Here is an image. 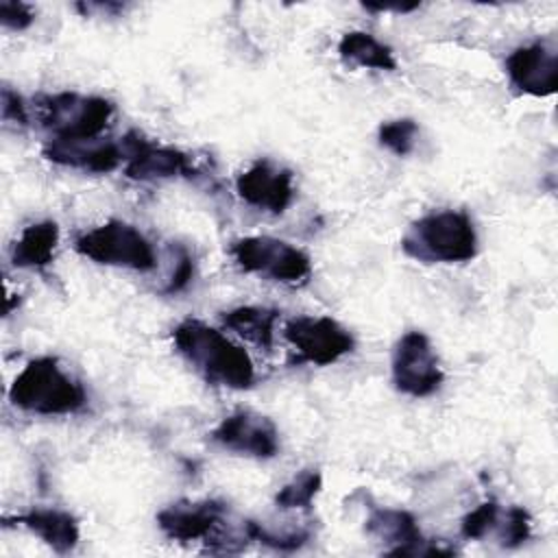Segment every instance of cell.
Returning <instances> with one entry per match:
<instances>
[{
	"instance_id": "obj_4",
	"label": "cell",
	"mask_w": 558,
	"mask_h": 558,
	"mask_svg": "<svg viewBox=\"0 0 558 558\" xmlns=\"http://www.w3.org/2000/svg\"><path fill=\"white\" fill-rule=\"evenodd\" d=\"M37 120L52 140H94L100 137L113 118V102L100 96L76 92L44 94L37 98Z\"/></svg>"
},
{
	"instance_id": "obj_16",
	"label": "cell",
	"mask_w": 558,
	"mask_h": 558,
	"mask_svg": "<svg viewBox=\"0 0 558 558\" xmlns=\"http://www.w3.org/2000/svg\"><path fill=\"white\" fill-rule=\"evenodd\" d=\"M13 521L37 534L48 547H52L59 554L72 551L81 538L78 521L65 510L33 508L28 512L13 517Z\"/></svg>"
},
{
	"instance_id": "obj_13",
	"label": "cell",
	"mask_w": 558,
	"mask_h": 558,
	"mask_svg": "<svg viewBox=\"0 0 558 558\" xmlns=\"http://www.w3.org/2000/svg\"><path fill=\"white\" fill-rule=\"evenodd\" d=\"M506 74L521 94L545 98L558 87V54L547 41H534L512 50L506 59Z\"/></svg>"
},
{
	"instance_id": "obj_7",
	"label": "cell",
	"mask_w": 558,
	"mask_h": 558,
	"mask_svg": "<svg viewBox=\"0 0 558 558\" xmlns=\"http://www.w3.org/2000/svg\"><path fill=\"white\" fill-rule=\"evenodd\" d=\"M390 371L395 388L410 397H427L445 379L438 355L423 331H408L397 340Z\"/></svg>"
},
{
	"instance_id": "obj_15",
	"label": "cell",
	"mask_w": 558,
	"mask_h": 558,
	"mask_svg": "<svg viewBox=\"0 0 558 558\" xmlns=\"http://www.w3.org/2000/svg\"><path fill=\"white\" fill-rule=\"evenodd\" d=\"M366 532L381 543H390L388 554L416 556V554H453L449 547H440L423 538L416 519L399 508H377L366 519Z\"/></svg>"
},
{
	"instance_id": "obj_12",
	"label": "cell",
	"mask_w": 558,
	"mask_h": 558,
	"mask_svg": "<svg viewBox=\"0 0 558 558\" xmlns=\"http://www.w3.org/2000/svg\"><path fill=\"white\" fill-rule=\"evenodd\" d=\"M227 523V508L220 501H177L157 514L161 532L177 543H209Z\"/></svg>"
},
{
	"instance_id": "obj_25",
	"label": "cell",
	"mask_w": 558,
	"mask_h": 558,
	"mask_svg": "<svg viewBox=\"0 0 558 558\" xmlns=\"http://www.w3.org/2000/svg\"><path fill=\"white\" fill-rule=\"evenodd\" d=\"M190 279H192V257L185 248H177L172 272L168 277V286L163 288V292H179L187 286Z\"/></svg>"
},
{
	"instance_id": "obj_26",
	"label": "cell",
	"mask_w": 558,
	"mask_h": 558,
	"mask_svg": "<svg viewBox=\"0 0 558 558\" xmlns=\"http://www.w3.org/2000/svg\"><path fill=\"white\" fill-rule=\"evenodd\" d=\"M2 118L7 122H15V124H26L28 116H26V105L22 102V98L11 92L9 87L2 89Z\"/></svg>"
},
{
	"instance_id": "obj_14",
	"label": "cell",
	"mask_w": 558,
	"mask_h": 558,
	"mask_svg": "<svg viewBox=\"0 0 558 558\" xmlns=\"http://www.w3.org/2000/svg\"><path fill=\"white\" fill-rule=\"evenodd\" d=\"M44 157L57 166L105 174L126 161V150L122 140H50L44 146Z\"/></svg>"
},
{
	"instance_id": "obj_9",
	"label": "cell",
	"mask_w": 558,
	"mask_h": 558,
	"mask_svg": "<svg viewBox=\"0 0 558 558\" xmlns=\"http://www.w3.org/2000/svg\"><path fill=\"white\" fill-rule=\"evenodd\" d=\"M211 440L220 447L251 458H272L279 451V432L275 423L257 412L240 410L225 416L211 432Z\"/></svg>"
},
{
	"instance_id": "obj_22",
	"label": "cell",
	"mask_w": 558,
	"mask_h": 558,
	"mask_svg": "<svg viewBox=\"0 0 558 558\" xmlns=\"http://www.w3.org/2000/svg\"><path fill=\"white\" fill-rule=\"evenodd\" d=\"M530 532H532V519L527 510L521 506H510L508 510H501L493 534L497 536L499 545L517 547L530 538Z\"/></svg>"
},
{
	"instance_id": "obj_8",
	"label": "cell",
	"mask_w": 558,
	"mask_h": 558,
	"mask_svg": "<svg viewBox=\"0 0 558 558\" xmlns=\"http://www.w3.org/2000/svg\"><path fill=\"white\" fill-rule=\"evenodd\" d=\"M299 362L327 366L353 351V336L329 316H296L283 329Z\"/></svg>"
},
{
	"instance_id": "obj_21",
	"label": "cell",
	"mask_w": 558,
	"mask_h": 558,
	"mask_svg": "<svg viewBox=\"0 0 558 558\" xmlns=\"http://www.w3.org/2000/svg\"><path fill=\"white\" fill-rule=\"evenodd\" d=\"M416 135H418V124L412 118H397V120H388L379 126L377 137L379 144L395 153L397 157H405L414 150L416 144Z\"/></svg>"
},
{
	"instance_id": "obj_10",
	"label": "cell",
	"mask_w": 558,
	"mask_h": 558,
	"mask_svg": "<svg viewBox=\"0 0 558 558\" xmlns=\"http://www.w3.org/2000/svg\"><path fill=\"white\" fill-rule=\"evenodd\" d=\"M240 198L268 214H283L294 198V174L270 159H257L235 181Z\"/></svg>"
},
{
	"instance_id": "obj_1",
	"label": "cell",
	"mask_w": 558,
	"mask_h": 558,
	"mask_svg": "<svg viewBox=\"0 0 558 558\" xmlns=\"http://www.w3.org/2000/svg\"><path fill=\"white\" fill-rule=\"evenodd\" d=\"M172 342L179 355L214 386L242 390L255 381V368L248 353L222 331L198 318L181 320L172 329Z\"/></svg>"
},
{
	"instance_id": "obj_24",
	"label": "cell",
	"mask_w": 558,
	"mask_h": 558,
	"mask_svg": "<svg viewBox=\"0 0 558 558\" xmlns=\"http://www.w3.org/2000/svg\"><path fill=\"white\" fill-rule=\"evenodd\" d=\"M35 11L26 2H13V0H2L0 2V22L4 28L11 31H24L33 24Z\"/></svg>"
},
{
	"instance_id": "obj_19",
	"label": "cell",
	"mask_w": 558,
	"mask_h": 558,
	"mask_svg": "<svg viewBox=\"0 0 558 558\" xmlns=\"http://www.w3.org/2000/svg\"><path fill=\"white\" fill-rule=\"evenodd\" d=\"M279 318L277 310L259 307V305H242L222 316L225 325L235 331L246 342L270 349L275 342V323Z\"/></svg>"
},
{
	"instance_id": "obj_18",
	"label": "cell",
	"mask_w": 558,
	"mask_h": 558,
	"mask_svg": "<svg viewBox=\"0 0 558 558\" xmlns=\"http://www.w3.org/2000/svg\"><path fill=\"white\" fill-rule=\"evenodd\" d=\"M338 54L342 61L351 65L386 70V72H392L397 68L392 48L364 31L344 33L342 39L338 41Z\"/></svg>"
},
{
	"instance_id": "obj_23",
	"label": "cell",
	"mask_w": 558,
	"mask_h": 558,
	"mask_svg": "<svg viewBox=\"0 0 558 558\" xmlns=\"http://www.w3.org/2000/svg\"><path fill=\"white\" fill-rule=\"evenodd\" d=\"M499 514H501L499 504H495V501H484V504H480L477 508H473V510L462 519V525H460L462 536L469 538V541L486 538L488 534L495 532L497 521H499Z\"/></svg>"
},
{
	"instance_id": "obj_3",
	"label": "cell",
	"mask_w": 558,
	"mask_h": 558,
	"mask_svg": "<svg viewBox=\"0 0 558 558\" xmlns=\"http://www.w3.org/2000/svg\"><path fill=\"white\" fill-rule=\"evenodd\" d=\"M401 251L423 264H458L477 255V233L464 211H432L410 225Z\"/></svg>"
},
{
	"instance_id": "obj_2",
	"label": "cell",
	"mask_w": 558,
	"mask_h": 558,
	"mask_svg": "<svg viewBox=\"0 0 558 558\" xmlns=\"http://www.w3.org/2000/svg\"><path fill=\"white\" fill-rule=\"evenodd\" d=\"M9 401L31 414L59 416L74 414L87 403L85 388L72 379L57 357L31 360L13 379Z\"/></svg>"
},
{
	"instance_id": "obj_5",
	"label": "cell",
	"mask_w": 558,
	"mask_h": 558,
	"mask_svg": "<svg viewBox=\"0 0 558 558\" xmlns=\"http://www.w3.org/2000/svg\"><path fill=\"white\" fill-rule=\"evenodd\" d=\"M74 251L96 264L129 268L137 272H148L157 266L153 244L137 227L124 220H109L85 231L76 238Z\"/></svg>"
},
{
	"instance_id": "obj_17",
	"label": "cell",
	"mask_w": 558,
	"mask_h": 558,
	"mask_svg": "<svg viewBox=\"0 0 558 558\" xmlns=\"http://www.w3.org/2000/svg\"><path fill=\"white\" fill-rule=\"evenodd\" d=\"M59 244V227L52 220L28 225L11 248V264L15 268L39 270L54 257Z\"/></svg>"
},
{
	"instance_id": "obj_6",
	"label": "cell",
	"mask_w": 558,
	"mask_h": 558,
	"mask_svg": "<svg viewBox=\"0 0 558 558\" xmlns=\"http://www.w3.org/2000/svg\"><path fill=\"white\" fill-rule=\"evenodd\" d=\"M231 257L244 272L286 286H301L312 275V259L305 251L270 235H248L233 242Z\"/></svg>"
},
{
	"instance_id": "obj_11",
	"label": "cell",
	"mask_w": 558,
	"mask_h": 558,
	"mask_svg": "<svg viewBox=\"0 0 558 558\" xmlns=\"http://www.w3.org/2000/svg\"><path fill=\"white\" fill-rule=\"evenodd\" d=\"M126 168L124 174L135 181H155L172 177H194L198 170L192 157L172 146H159L144 140L140 133L124 135Z\"/></svg>"
},
{
	"instance_id": "obj_20",
	"label": "cell",
	"mask_w": 558,
	"mask_h": 558,
	"mask_svg": "<svg viewBox=\"0 0 558 558\" xmlns=\"http://www.w3.org/2000/svg\"><path fill=\"white\" fill-rule=\"evenodd\" d=\"M323 488V475L318 469H303L294 475L275 497L279 510H301L310 508Z\"/></svg>"
}]
</instances>
